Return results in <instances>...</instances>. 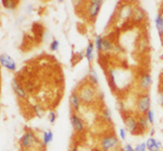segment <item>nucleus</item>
I'll return each mask as SVG.
<instances>
[{"label": "nucleus", "mask_w": 163, "mask_h": 151, "mask_svg": "<svg viewBox=\"0 0 163 151\" xmlns=\"http://www.w3.org/2000/svg\"><path fill=\"white\" fill-rule=\"evenodd\" d=\"M117 109H119L120 112H123V111L125 109V104H124L123 102H121V101H120V102L117 103Z\"/></svg>", "instance_id": "nucleus-30"}, {"label": "nucleus", "mask_w": 163, "mask_h": 151, "mask_svg": "<svg viewBox=\"0 0 163 151\" xmlns=\"http://www.w3.org/2000/svg\"><path fill=\"white\" fill-rule=\"evenodd\" d=\"M126 130L124 128H121L120 129V137H121V138L122 139H125L126 138Z\"/></svg>", "instance_id": "nucleus-32"}, {"label": "nucleus", "mask_w": 163, "mask_h": 151, "mask_svg": "<svg viewBox=\"0 0 163 151\" xmlns=\"http://www.w3.org/2000/svg\"><path fill=\"white\" fill-rule=\"evenodd\" d=\"M87 18L89 21L95 22L97 19L98 14L100 12L101 6L104 4V1H99V0H94V1H89L87 3Z\"/></svg>", "instance_id": "nucleus-5"}, {"label": "nucleus", "mask_w": 163, "mask_h": 151, "mask_svg": "<svg viewBox=\"0 0 163 151\" xmlns=\"http://www.w3.org/2000/svg\"><path fill=\"white\" fill-rule=\"evenodd\" d=\"M133 21L136 23H139L141 21H144L145 18H146V13L140 7H134L133 8V11H132V16Z\"/></svg>", "instance_id": "nucleus-12"}, {"label": "nucleus", "mask_w": 163, "mask_h": 151, "mask_svg": "<svg viewBox=\"0 0 163 151\" xmlns=\"http://www.w3.org/2000/svg\"><path fill=\"white\" fill-rule=\"evenodd\" d=\"M94 46L95 43L90 42L87 45L86 49H85V57L88 60V62H91L93 61V58H94Z\"/></svg>", "instance_id": "nucleus-18"}, {"label": "nucleus", "mask_w": 163, "mask_h": 151, "mask_svg": "<svg viewBox=\"0 0 163 151\" xmlns=\"http://www.w3.org/2000/svg\"><path fill=\"white\" fill-rule=\"evenodd\" d=\"M119 145V140L114 134H108L104 136L100 140V150L101 151H111Z\"/></svg>", "instance_id": "nucleus-4"}, {"label": "nucleus", "mask_w": 163, "mask_h": 151, "mask_svg": "<svg viewBox=\"0 0 163 151\" xmlns=\"http://www.w3.org/2000/svg\"><path fill=\"white\" fill-rule=\"evenodd\" d=\"M54 139V132L51 130H48V132H45L44 135H43V145L44 147H47Z\"/></svg>", "instance_id": "nucleus-19"}, {"label": "nucleus", "mask_w": 163, "mask_h": 151, "mask_svg": "<svg viewBox=\"0 0 163 151\" xmlns=\"http://www.w3.org/2000/svg\"><path fill=\"white\" fill-rule=\"evenodd\" d=\"M1 4H2L6 9L12 10V9H15L16 6L19 4V1H13V0H2V1H1Z\"/></svg>", "instance_id": "nucleus-21"}, {"label": "nucleus", "mask_w": 163, "mask_h": 151, "mask_svg": "<svg viewBox=\"0 0 163 151\" xmlns=\"http://www.w3.org/2000/svg\"><path fill=\"white\" fill-rule=\"evenodd\" d=\"M149 47V41H148L147 36H142L138 39L137 42V49L139 51H145Z\"/></svg>", "instance_id": "nucleus-17"}, {"label": "nucleus", "mask_w": 163, "mask_h": 151, "mask_svg": "<svg viewBox=\"0 0 163 151\" xmlns=\"http://www.w3.org/2000/svg\"><path fill=\"white\" fill-rule=\"evenodd\" d=\"M70 119H71V124H72L73 129L75 130L76 132H83L85 129V124L84 121L79 117L75 112H73L70 116Z\"/></svg>", "instance_id": "nucleus-8"}, {"label": "nucleus", "mask_w": 163, "mask_h": 151, "mask_svg": "<svg viewBox=\"0 0 163 151\" xmlns=\"http://www.w3.org/2000/svg\"><path fill=\"white\" fill-rule=\"evenodd\" d=\"M150 95L147 93V92H144L141 93L137 99V103H136V106H137V112L138 115H146L149 111H150Z\"/></svg>", "instance_id": "nucleus-3"}, {"label": "nucleus", "mask_w": 163, "mask_h": 151, "mask_svg": "<svg viewBox=\"0 0 163 151\" xmlns=\"http://www.w3.org/2000/svg\"><path fill=\"white\" fill-rule=\"evenodd\" d=\"M146 117H147L148 122L150 123V124H153V122H154V114H153V111H152V109H150V111H149V112L146 114Z\"/></svg>", "instance_id": "nucleus-27"}, {"label": "nucleus", "mask_w": 163, "mask_h": 151, "mask_svg": "<svg viewBox=\"0 0 163 151\" xmlns=\"http://www.w3.org/2000/svg\"><path fill=\"white\" fill-rule=\"evenodd\" d=\"M101 115H102V118L104 119V122L106 123H111L112 121V116H111V111H110L108 107H104L102 109V112H101Z\"/></svg>", "instance_id": "nucleus-24"}, {"label": "nucleus", "mask_w": 163, "mask_h": 151, "mask_svg": "<svg viewBox=\"0 0 163 151\" xmlns=\"http://www.w3.org/2000/svg\"><path fill=\"white\" fill-rule=\"evenodd\" d=\"M38 142V139L35 135V132L32 129L26 130L23 136L20 138V146L23 150H29L31 148H33L36 144Z\"/></svg>", "instance_id": "nucleus-2"}, {"label": "nucleus", "mask_w": 163, "mask_h": 151, "mask_svg": "<svg viewBox=\"0 0 163 151\" xmlns=\"http://www.w3.org/2000/svg\"><path fill=\"white\" fill-rule=\"evenodd\" d=\"M159 103L163 106V91H161L159 93Z\"/></svg>", "instance_id": "nucleus-33"}, {"label": "nucleus", "mask_w": 163, "mask_h": 151, "mask_svg": "<svg viewBox=\"0 0 163 151\" xmlns=\"http://www.w3.org/2000/svg\"><path fill=\"white\" fill-rule=\"evenodd\" d=\"M70 106L72 109L73 112H79V109H81V105H82V101L79 99V95L77 93V91H73L71 95H70Z\"/></svg>", "instance_id": "nucleus-10"}, {"label": "nucleus", "mask_w": 163, "mask_h": 151, "mask_svg": "<svg viewBox=\"0 0 163 151\" xmlns=\"http://www.w3.org/2000/svg\"><path fill=\"white\" fill-rule=\"evenodd\" d=\"M0 64H1L2 67H4L10 71L16 70V64L8 54H1V56H0Z\"/></svg>", "instance_id": "nucleus-9"}, {"label": "nucleus", "mask_w": 163, "mask_h": 151, "mask_svg": "<svg viewBox=\"0 0 163 151\" xmlns=\"http://www.w3.org/2000/svg\"><path fill=\"white\" fill-rule=\"evenodd\" d=\"M151 83H152V78H151V74L149 72H142L139 77V80H138V87L141 91H148L150 89Z\"/></svg>", "instance_id": "nucleus-7"}, {"label": "nucleus", "mask_w": 163, "mask_h": 151, "mask_svg": "<svg viewBox=\"0 0 163 151\" xmlns=\"http://www.w3.org/2000/svg\"><path fill=\"white\" fill-rule=\"evenodd\" d=\"M33 109H34V112L36 113V115L39 116V117H41V116H43L44 109H43V107H41L40 105H38V104H35V105L33 106Z\"/></svg>", "instance_id": "nucleus-25"}, {"label": "nucleus", "mask_w": 163, "mask_h": 151, "mask_svg": "<svg viewBox=\"0 0 163 151\" xmlns=\"http://www.w3.org/2000/svg\"><path fill=\"white\" fill-rule=\"evenodd\" d=\"M137 121H138V126H139V129H140L141 134L145 132L148 128H149V124H150V123L148 122L147 117L145 115H138Z\"/></svg>", "instance_id": "nucleus-15"}, {"label": "nucleus", "mask_w": 163, "mask_h": 151, "mask_svg": "<svg viewBox=\"0 0 163 151\" xmlns=\"http://www.w3.org/2000/svg\"><path fill=\"white\" fill-rule=\"evenodd\" d=\"M122 151H134V148H133L132 145H129V144H126V146L124 148H122Z\"/></svg>", "instance_id": "nucleus-31"}, {"label": "nucleus", "mask_w": 163, "mask_h": 151, "mask_svg": "<svg viewBox=\"0 0 163 151\" xmlns=\"http://www.w3.org/2000/svg\"><path fill=\"white\" fill-rule=\"evenodd\" d=\"M116 70L114 68H108V72H107V77H108V83H109V87L111 88L112 91H115L117 89V82H116Z\"/></svg>", "instance_id": "nucleus-11"}, {"label": "nucleus", "mask_w": 163, "mask_h": 151, "mask_svg": "<svg viewBox=\"0 0 163 151\" xmlns=\"http://www.w3.org/2000/svg\"><path fill=\"white\" fill-rule=\"evenodd\" d=\"M87 81L90 84H93L94 87H96V88L98 87V84H99V79H98V76H97V74H96V71H95L94 68H90V69H89Z\"/></svg>", "instance_id": "nucleus-16"}, {"label": "nucleus", "mask_w": 163, "mask_h": 151, "mask_svg": "<svg viewBox=\"0 0 163 151\" xmlns=\"http://www.w3.org/2000/svg\"><path fill=\"white\" fill-rule=\"evenodd\" d=\"M104 37H101L100 35H97L96 36V39H95V47L97 49L98 53L102 51V46H104Z\"/></svg>", "instance_id": "nucleus-23"}, {"label": "nucleus", "mask_w": 163, "mask_h": 151, "mask_svg": "<svg viewBox=\"0 0 163 151\" xmlns=\"http://www.w3.org/2000/svg\"><path fill=\"white\" fill-rule=\"evenodd\" d=\"M48 119H49V122L51 123V124H54V122H56L57 119V115L54 112H50L49 114H48Z\"/></svg>", "instance_id": "nucleus-29"}, {"label": "nucleus", "mask_w": 163, "mask_h": 151, "mask_svg": "<svg viewBox=\"0 0 163 151\" xmlns=\"http://www.w3.org/2000/svg\"><path fill=\"white\" fill-rule=\"evenodd\" d=\"M124 125H125L126 129L132 135H139V134H141L139 126H138L137 117H135L134 115L127 114L126 116H124Z\"/></svg>", "instance_id": "nucleus-6"}, {"label": "nucleus", "mask_w": 163, "mask_h": 151, "mask_svg": "<svg viewBox=\"0 0 163 151\" xmlns=\"http://www.w3.org/2000/svg\"><path fill=\"white\" fill-rule=\"evenodd\" d=\"M154 22H156V26H157V30L159 34L163 36V16L162 14H158L156 16V20H154Z\"/></svg>", "instance_id": "nucleus-20"}, {"label": "nucleus", "mask_w": 163, "mask_h": 151, "mask_svg": "<svg viewBox=\"0 0 163 151\" xmlns=\"http://www.w3.org/2000/svg\"><path fill=\"white\" fill-rule=\"evenodd\" d=\"M59 46H60V43L58 39H54L52 42L50 43V49L52 51H57L59 49Z\"/></svg>", "instance_id": "nucleus-26"}, {"label": "nucleus", "mask_w": 163, "mask_h": 151, "mask_svg": "<svg viewBox=\"0 0 163 151\" xmlns=\"http://www.w3.org/2000/svg\"><path fill=\"white\" fill-rule=\"evenodd\" d=\"M114 49V45L113 43L108 39H104V46H102V51L104 53H109V51H113Z\"/></svg>", "instance_id": "nucleus-22"}, {"label": "nucleus", "mask_w": 163, "mask_h": 151, "mask_svg": "<svg viewBox=\"0 0 163 151\" xmlns=\"http://www.w3.org/2000/svg\"><path fill=\"white\" fill-rule=\"evenodd\" d=\"M77 93L82 103H84L85 105L94 104L97 100V88L90 84L88 81L77 89Z\"/></svg>", "instance_id": "nucleus-1"}, {"label": "nucleus", "mask_w": 163, "mask_h": 151, "mask_svg": "<svg viewBox=\"0 0 163 151\" xmlns=\"http://www.w3.org/2000/svg\"><path fill=\"white\" fill-rule=\"evenodd\" d=\"M69 151H79V149L76 148V147H73V148H72V149H70Z\"/></svg>", "instance_id": "nucleus-34"}, {"label": "nucleus", "mask_w": 163, "mask_h": 151, "mask_svg": "<svg viewBox=\"0 0 163 151\" xmlns=\"http://www.w3.org/2000/svg\"><path fill=\"white\" fill-rule=\"evenodd\" d=\"M147 150V144L146 142H141L138 146L134 148V151H146Z\"/></svg>", "instance_id": "nucleus-28"}, {"label": "nucleus", "mask_w": 163, "mask_h": 151, "mask_svg": "<svg viewBox=\"0 0 163 151\" xmlns=\"http://www.w3.org/2000/svg\"><path fill=\"white\" fill-rule=\"evenodd\" d=\"M98 151H101V150H98Z\"/></svg>", "instance_id": "nucleus-35"}, {"label": "nucleus", "mask_w": 163, "mask_h": 151, "mask_svg": "<svg viewBox=\"0 0 163 151\" xmlns=\"http://www.w3.org/2000/svg\"><path fill=\"white\" fill-rule=\"evenodd\" d=\"M147 149L149 151H160V149L162 148V144L160 141H157L154 138H149L147 140Z\"/></svg>", "instance_id": "nucleus-14"}, {"label": "nucleus", "mask_w": 163, "mask_h": 151, "mask_svg": "<svg viewBox=\"0 0 163 151\" xmlns=\"http://www.w3.org/2000/svg\"><path fill=\"white\" fill-rule=\"evenodd\" d=\"M12 89H13V92L20 97V99H26V91L25 89L19 83V81L16 79H13L12 80Z\"/></svg>", "instance_id": "nucleus-13"}]
</instances>
